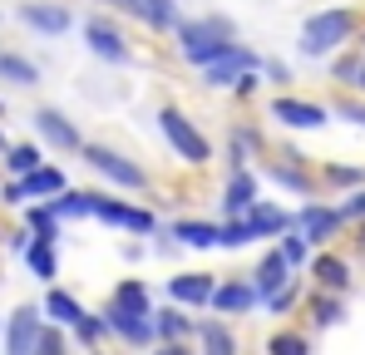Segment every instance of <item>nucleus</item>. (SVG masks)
I'll use <instances>...</instances> for the list:
<instances>
[{"mask_svg":"<svg viewBox=\"0 0 365 355\" xmlns=\"http://www.w3.org/2000/svg\"><path fill=\"white\" fill-rule=\"evenodd\" d=\"M361 25H365L361 5H321V10L302 15V25H297V55L316 59V64L331 59V55H341V50L356 45Z\"/></svg>","mask_w":365,"mask_h":355,"instance_id":"f257e3e1","label":"nucleus"},{"mask_svg":"<svg viewBox=\"0 0 365 355\" xmlns=\"http://www.w3.org/2000/svg\"><path fill=\"white\" fill-rule=\"evenodd\" d=\"M173 55L197 74L207 69L212 59H222L232 45H237V20L222 15V10H202V15H182V25L173 30Z\"/></svg>","mask_w":365,"mask_h":355,"instance_id":"f03ea898","label":"nucleus"},{"mask_svg":"<svg viewBox=\"0 0 365 355\" xmlns=\"http://www.w3.org/2000/svg\"><path fill=\"white\" fill-rule=\"evenodd\" d=\"M153 128H158V138L168 143V153L178 158L182 168H192V173H207L212 163H217V143L202 133V123L187 114L182 104H158L153 109Z\"/></svg>","mask_w":365,"mask_h":355,"instance_id":"7ed1b4c3","label":"nucleus"},{"mask_svg":"<svg viewBox=\"0 0 365 355\" xmlns=\"http://www.w3.org/2000/svg\"><path fill=\"white\" fill-rule=\"evenodd\" d=\"M84 168L99 178L104 187H114V192H128V197H148L153 192V173L133 158V153H123L114 143H104V138H89L84 143Z\"/></svg>","mask_w":365,"mask_h":355,"instance_id":"20e7f679","label":"nucleus"},{"mask_svg":"<svg viewBox=\"0 0 365 355\" xmlns=\"http://www.w3.org/2000/svg\"><path fill=\"white\" fill-rule=\"evenodd\" d=\"M257 168H262V178H267L282 197H302V202L326 197V187H321V168L306 158L297 143H272V153H267Z\"/></svg>","mask_w":365,"mask_h":355,"instance_id":"39448f33","label":"nucleus"},{"mask_svg":"<svg viewBox=\"0 0 365 355\" xmlns=\"http://www.w3.org/2000/svg\"><path fill=\"white\" fill-rule=\"evenodd\" d=\"M262 118H267L272 128H282V133H321V128L336 123V114H331L326 99H311V94H297V89H277V94L267 99Z\"/></svg>","mask_w":365,"mask_h":355,"instance_id":"423d86ee","label":"nucleus"},{"mask_svg":"<svg viewBox=\"0 0 365 355\" xmlns=\"http://www.w3.org/2000/svg\"><path fill=\"white\" fill-rule=\"evenodd\" d=\"M79 35H84V50L99 59V64L123 69V64H133V59H138L133 35L123 30V15H114V10H89V15L79 20Z\"/></svg>","mask_w":365,"mask_h":355,"instance_id":"0eeeda50","label":"nucleus"},{"mask_svg":"<svg viewBox=\"0 0 365 355\" xmlns=\"http://www.w3.org/2000/svg\"><path fill=\"white\" fill-rule=\"evenodd\" d=\"M94 222H99V227H109V232H123V237H153L158 227H163L153 202H133L128 192H114V187H99Z\"/></svg>","mask_w":365,"mask_h":355,"instance_id":"6e6552de","label":"nucleus"},{"mask_svg":"<svg viewBox=\"0 0 365 355\" xmlns=\"http://www.w3.org/2000/svg\"><path fill=\"white\" fill-rule=\"evenodd\" d=\"M297 232L321 252V247H336V242H346L351 232V217L341 212V202L336 197H311V202H297Z\"/></svg>","mask_w":365,"mask_h":355,"instance_id":"1a4fd4ad","label":"nucleus"},{"mask_svg":"<svg viewBox=\"0 0 365 355\" xmlns=\"http://www.w3.org/2000/svg\"><path fill=\"white\" fill-rule=\"evenodd\" d=\"M267 153H272V138H267V128H262L257 118H237V123H227L222 148H217V158H222L227 173H232V168H257Z\"/></svg>","mask_w":365,"mask_h":355,"instance_id":"9d476101","label":"nucleus"},{"mask_svg":"<svg viewBox=\"0 0 365 355\" xmlns=\"http://www.w3.org/2000/svg\"><path fill=\"white\" fill-rule=\"evenodd\" d=\"M15 20L40 40H64L69 30H79V15L64 0H15Z\"/></svg>","mask_w":365,"mask_h":355,"instance_id":"9b49d317","label":"nucleus"},{"mask_svg":"<svg viewBox=\"0 0 365 355\" xmlns=\"http://www.w3.org/2000/svg\"><path fill=\"white\" fill-rule=\"evenodd\" d=\"M30 123H35V138H40L50 153H60V158H79L84 143H89L84 128L64 114V109H55V104H40V109L30 114Z\"/></svg>","mask_w":365,"mask_h":355,"instance_id":"f8f14e48","label":"nucleus"},{"mask_svg":"<svg viewBox=\"0 0 365 355\" xmlns=\"http://www.w3.org/2000/svg\"><path fill=\"white\" fill-rule=\"evenodd\" d=\"M262 59H267V55H257L247 40H237L222 59H212L207 69H197V84H202V89H212V94H232V84H237L242 74H257V69H262Z\"/></svg>","mask_w":365,"mask_h":355,"instance_id":"ddd939ff","label":"nucleus"},{"mask_svg":"<svg viewBox=\"0 0 365 355\" xmlns=\"http://www.w3.org/2000/svg\"><path fill=\"white\" fill-rule=\"evenodd\" d=\"M45 306H35V301H20L10 316H5V355H35L40 351V336H45Z\"/></svg>","mask_w":365,"mask_h":355,"instance_id":"4468645a","label":"nucleus"},{"mask_svg":"<svg viewBox=\"0 0 365 355\" xmlns=\"http://www.w3.org/2000/svg\"><path fill=\"white\" fill-rule=\"evenodd\" d=\"M306 277H311V287H316V292H336V296H351V292H356V262H351L346 252H336V247H321V252L311 257Z\"/></svg>","mask_w":365,"mask_h":355,"instance_id":"2eb2a0df","label":"nucleus"},{"mask_svg":"<svg viewBox=\"0 0 365 355\" xmlns=\"http://www.w3.org/2000/svg\"><path fill=\"white\" fill-rule=\"evenodd\" d=\"M262 187H267L262 168H232V173L222 178L217 212H222V217H242V212H252V207L262 202Z\"/></svg>","mask_w":365,"mask_h":355,"instance_id":"dca6fc26","label":"nucleus"},{"mask_svg":"<svg viewBox=\"0 0 365 355\" xmlns=\"http://www.w3.org/2000/svg\"><path fill=\"white\" fill-rule=\"evenodd\" d=\"M217 282H222V272H173V277H168V287H163V296L202 316V311H212Z\"/></svg>","mask_w":365,"mask_h":355,"instance_id":"f3484780","label":"nucleus"},{"mask_svg":"<svg viewBox=\"0 0 365 355\" xmlns=\"http://www.w3.org/2000/svg\"><path fill=\"white\" fill-rule=\"evenodd\" d=\"M242 227L252 237V247L257 242H277V237H287L297 227V207H287V202H277V197H262L252 212H242Z\"/></svg>","mask_w":365,"mask_h":355,"instance_id":"a211bd4d","label":"nucleus"},{"mask_svg":"<svg viewBox=\"0 0 365 355\" xmlns=\"http://www.w3.org/2000/svg\"><path fill=\"white\" fill-rule=\"evenodd\" d=\"M123 20H133L138 30H148L158 40H173V30L182 25V5L178 0H128V15Z\"/></svg>","mask_w":365,"mask_h":355,"instance_id":"6ab92c4d","label":"nucleus"},{"mask_svg":"<svg viewBox=\"0 0 365 355\" xmlns=\"http://www.w3.org/2000/svg\"><path fill=\"white\" fill-rule=\"evenodd\" d=\"M99 311H104V321H109V331H114V341H119V346H128V351H153V346H158L153 316H128V311L114 306V301H104Z\"/></svg>","mask_w":365,"mask_h":355,"instance_id":"aec40b11","label":"nucleus"},{"mask_svg":"<svg viewBox=\"0 0 365 355\" xmlns=\"http://www.w3.org/2000/svg\"><path fill=\"white\" fill-rule=\"evenodd\" d=\"M262 306V292H257V282L252 277H222L217 282V296H212V316H227V321H237V316H252Z\"/></svg>","mask_w":365,"mask_h":355,"instance_id":"412c9836","label":"nucleus"},{"mask_svg":"<svg viewBox=\"0 0 365 355\" xmlns=\"http://www.w3.org/2000/svg\"><path fill=\"white\" fill-rule=\"evenodd\" d=\"M247 277L257 282V292H262V301H267V296H277L287 282H292V277H297V267L287 262V252H282L277 242H267V247H262V257L252 262V272H247Z\"/></svg>","mask_w":365,"mask_h":355,"instance_id":"4be33fe9","label":"nucleus"},{"mask_svg":"<svg viewBox=\"0 0 365 355\" xmlns=\"http://www.w3.org/2000/svg\"><path fill=\"white\" fill-rule=\"evenodd\" d=\"M163 232L178 237L182 252H212L217 237H222V217H197V212H187V217H173Z\"/></svg>","mask_w":365,"mask_h":355,"instance_id":"5701e85b","label":"nucleus"},{"mask_svg":"<svg viewBox=\"0 0 365 355\" xmlns=\"http://www.w3.org/2000/svg\"><path fill=\"white\" fill-rule=\"evenodd\" d=\"M197 355H242V336H237V326L227 321V316H202L197 321Z\"/></svg>","mask_w":365,"mask_h":355,"instance_id":"b1692460","label":"nucleus"},{"mask_svg":"<svg viewBox=\"0 0 365 355\" xmlns=\"http://www.w3.org/2000/svg\"><path fill=\"white\" fill-rule=\"evenodd\" d=\"M197 311H187L178 301H163L158 311H153V331H158V341H197Z\"/></svg>","mask_w":365,"mask_h":355,"instance_id":"393cba45","label":"nucleus"},{"mask_svg":"<svg viewBox=\"0 0 365 355\" xmlns=\"http://www.w3.org/2000/svg\"><path fill=\"white\" fill-rule=\"evenodd\" d=\"M15 182H20V192H25V202H50V197H60L64 187H74V182H69V173H64L60 163H40L35 173L15 178Z\"/></svg>","mask_w":365,"mask_h":355,"instance_id":"a878e982","label":"nucleus"},{"mask_svg":"<svg viewBox=\"0 0 365 355\" xmlns=\"http://www.w3.org/2000/svg\"><path fill=\"white\" fill-rule=\"evenodd\" d=\"M40 306H45V321H50V326H64V331H74V326L84 321V311H89V306L69 292V287H60V282L45 287V301H40Z\"/></svg>","mask_w":365,"mask_h":355,"instance_id":"bb28decb","label":"nucleus"},{"mask_svg":"<svg viewBox=\"0 0 365 355\" xmlns=\"http://www.w3.org/2000/svg\"><path fill=\"white\" fill-rule=\"evenodd\" d=\"M306 321H311V331H336V326H346V296L336 292H306Z\"/></svg>","mask_w":365,"mask_h":355,"instance_id":"cd10ccee","label":"nucleus"},{"mask_svg":"<svg viewBox=\"0 0 365 355\" xmlns=\"http://www.w3.org/2000/svg\"><path fill=\"white\" fill-rule=\"evenodd\" d=\"M321 187H326V197H346V192L365 187V163H351V158H326V163H321Z\"/></svg>","mask_w":365,"mask_h":355,"instance_id":"c85d7f7f","label":"nucleus"},{"mask_svg":"<svg viewBox=\"0 0 365 355\" xmlns=\"http://www.w3.org/2000/svg\"><path fill=\"white\" fill-rule=\"evenodd\" d=\"M0 79L10 89H35L45 79V69H40V59H30L25 50H0Z\"/></svg>","mask_w":365,"mask_h":355,"instance_id":"c756f323","label":"nucleus"},{"mask_svg":"<svg viewBox=\"0 0 365 355\" xmlns=\"http://www.w3.org/2000/svg\"><path fill=\"white\" fill-rule=\"evenodd\" d=\"M94 202H99V187H64L60 197H50V207H55L60 222H89Z\"/></svg>","mask_w":365,"mask_h":355,"instance_id":"7c9ffc66","label":"nucleus"},{"mask_svg":"<svg viewBox=\"0 0 365 355\" xmlns=\"http://www.w3.org/2000/svg\"><path fill=\"white\" fill-rule=\"evenodd\" d=\"M109 301H114L119 311H128V316H153V311H158V301H153V292H148V282H138V277L114 282Z\"/></svg>","mask_w":365,"mask_h":355,"instance_id":"2f4dec72","label":"nucleus"},{"mask_svg":"<svg viewBox=\"0 0 365 355\" xmlns=\"http://www.w3.org/2000/svg\"><path fill=\"white\" fill-rule=\"evenodd\" d=\"M0 163H5V178H25V173H35L40 163H50V158H45V143L40 138H15Z\"/></svg>","mask_w":365,"mask_h":355,"instance_id":"473e14b6","label":"nucleus"},{"mask_svg":"<svg viewBox=\"0 0 365 355\" xmlns=\"http://www.w3.org/2000/svg\"><path fill=\"white\" fill-rule=\"evenodd\" d=\"M25 267H30V277L35 282H45V287H55L60 282V242H30L25 247Z\"/></svg>","mask_w":365,"mask_h":355,"instance_id":"72a5a7b5","label":"nucleus"},{"mask_svg":"<svg viewBox=\"0 0 365 355\" xmlns=\"http://www.w3.org/2000/svg\"><path fill=\"white\" fill-rule=\"evenodd\" d=\"M326 74H331V84H336V89L356 94V84H361V74H365V55H361V45H351V50L331 55V59H326Z\"/></svg>","mask_w":365,"mask_h":355,"instance_id":"f704fd0d","label":"nucleus"},{"mask_svg":"<svg viewBox=\"0 0 365 355\" xmlns=\"http://www.w3.org/2000/svg\"><path fill=\"white\" fill-rule=\"evenodd\" d=\"M74 336V351H104L109 341H114V331H109V321H104V311H84V321L69 331Z\"/></svg>","mask_w":365,"mask_h":355,"instance_id":"c9c22d12","label":"nucleus"},{"mask_svg":"<svg viewBox=\"0 0 365 355\" xmlns=\"http://www.w3.org/2000/svg\"><path fill=\"white\" fill-rule=\"evenodd\" d=\"M306 292H311V277H306V272H297V277H292V282H287L277 296H267V301H262V311L282 321V316H292L297 306H306Z\"/></svg>","mask_w":365,"mask_h":355,"instance_id":"e433bc0d","label":"nucleus"},{"mask_svg":"<svg viewBox=\"0 0 365 355\" xmlns=\"http://www.w3.org/2000/svg\"><path fill=\"white\" fill-rule=\"evenodd\" d=\"M20 222L40 237V242H60V237H64V222L55 217L50 202H25V207H20Z\"/></svg>","mask_w":365,"mask_h":355,"instance_id":"4c0bfd02","label":"nucleus"},{"mask_svg":"<svg viewBox=\"0 0 365 355\" xmlns=\"http://www.w3.org/2000/svg\"><path fill=\"white\" fill-rule=\"evenodd\" d=\"M267 355H316V351H311V336H306V331L277 326V331L267 336Z\"/></svg>","mask_w":365,"mask_h":355,"instance_id":"58836bf2","label":"nucleus"},{"mask_svg":"<svg viewBox=\"0 0 365 355\" xmlns=\"http://www.w3.org/2000/svg\"><path fill=\"white\" fill-rule=\"evenodd\" d=\"M331 114L341 118V123H351V128H365V94H346V89H336Z\"/></svg>","mask_w":365,"mask_h":355,"instance_id":"ea45409f","label":"nucleus"},{"mask_svg":"<svg viewBox=\"0 0 365 355\" xmlns=\"http://www.w3.org/2000/svg\"><path fill=\"white\" fill-rule=\"evenodd\" d=\"M277 247L287 252V262H292L297 272H306V267H311V257H316V247H311V242H306V237L297 232V227H292L287 237H277Z\"/></svg>","mask_w":365,"mask_h":355,"instance_id":"a19ab883","label":"nucleus"},{"mask_svg":"<svg viewBox=\"0 0 365 355\" xmlns=\"http://www.w3.org/2000/svg\"><path fill=\"white\" fill-rule=\"evenodd\" d=\"M262 79H267L272 89H292V84H297V69H292V59L267 55V59H262Z\"/></svg>","mask_w":365,"mask_h":355,"instance_id":"79ce46f5","label":"nucleus"},{"mask_svg":"<svg viewBox=\"0 0 365 355\" xmlns=\"http://www.w3.org/2000/svg\"><path fill=\"white\" fill-rule=\"evenodd\" d=\"M35 355H74V336H69L64 326H45L40 351H35Z\"/></svg>","mask_w":365,"mask_h":355,"instance_id":"37998d69","label":"nucleus"},{"mask_svg":"<svg viewBox=\"0 0 365 355\" xmlns=\"http://www.w3.org/2000/svg\"><path fill=\"white\" fill-rule=\"evenodd\" d=\"M262 84H267V79H262V69H257V74H242V79L232 84V99H237V104H252V99L262 94Z\"/></svg>","mask_w":365,"mask_h":355,"instance_id":"c03bdc74","label":"nucleus"},{"mask_svg":"<svg viewBox=\"0 0 365 355\" xmlns=\"http://www.w3.org/2000/svg\"><path fill=\"white\" fill-rule=\"evenodd\" d=\"M336 202H341V212H346L351 222H365V187L346 192V197H336Z\"/></svg>","mask_w":365,"mask_h":355,"instance_id":"a18cd8bd","label":"nucleus"},{"mask_svg":"<svg viewBox=\"0 0 365 355\" xmlns=\"http://www.w3.org/2000/svg\"><path fill=\"white\" fill-rule=\"evenodd\" d=\"M30 242H35V232H30V227H25V222H20V227H10V232H5V247H10V252H15V257H25V247H30Z\"/></svg>","mask_w":365,"mask_h":355,"instance_id":"49530a36","label":"nucleus"},{"mask_svg":"<svg viewBox=\"0 0 365 355\" xmlns=\"http://www.w3.org/2000/svg\"><path fill=\"white\" fill-rule=\"evenodd\" d=\"M0 207H25V192H20V182H15V178H5V182H0Z\"/></svg>","mask_w":365,"mask_h":355,"instance_id":"de8ad7c7","label":"nucleus"},{"mask_svg":"<svg viewBox=\"0 0 365 355\" xmlns=\"http://www.w3.org/2000/svg\"><path fill=\"white\" fill-rule=\"evenodd\" d=\"M148 355H197V346L192 341H158Z\"/></svg>","mask_w":365,"mask_h":355,"instance_id":"09e8293b","label":"nucleus"},{"mask_svg":"<svg viewBox=\"0 0 365 355\" xmlns=\"http://www.w3.org/2000/svg\"><path fill=\"white\" fill-rule=\"evenodd\" d=\"M346 242H351V252L365 262V222H351V232H346Z\"/></svg>","mask_w":365,"mask_h":355,"instance_id":"8fccbe9b","label":"nucleus"},{"mask_svg":"<svg viewBox=\"0 0 365 355\" xmlns=\"http://www.w3.org/2000/svg\"><path fill=\"white\" fill-rule=\"evenodd\" d=\"M94 10H114V15H128V0H89Z\"/></svg>","mask_w":365,"mask_h":355,"instance_id":"3c124183","label":"nucleus"},{"mask_svg":"<svg viewBox=\"0 0 365 355\" xmlns=\"http://www.w3.org/2000/svg\"><path fill=\"white\" fill-rule=\"evenodd\" d=\"M5 148H10V138H5V128H0V158H5Z\"/></svg>","mask_w":365,"mask_h":355,"instance_id":"603ef678","label":"nucleus"},{"mask_svg":"<svg viewBox=\"0 0 365 355\" xmlns=\"http://www.w3.org/2000/svg\"><path fill=\"white\" fill-rule=\"evenodd\" d=\"M356 45H361V55H365V25H361V35H356Z\"/></svg>","mask_w":365,"mask_h":355,"instance_id":"864d4df0","label":"nucleus"},{"mask_svg":"<svg viewBox=\"0 0 365 355\" xmlns=\"http://www.w3.org/2000/svg\"><path fill=\"white\" fill-rule=\"evenodd\" d=\"M84 355H109V351H84Z\"/></svg>","mask_w":365,"mask_h":355,"instance_id":"5fc2aeb1","label":"nucleus"},{"mask_svg":"<svg viewBox=\"0 0 365 355\" xmlns=\"http://www.w3.org/2000/svg\"><path fill=\"white\" fill-rule=\"evenodd\" d=\"M0 336H5V316H0Z\"/></svg>","mask_w":365,"mask_h":355,"instance_id":"6e6d98bb","label":"nucleus"},{"mask_svg":"<svg viewBox=\"0 0 365 355\" xmlns=\"http://www.w3.org/2000/svg\"><path fill=\"white\" fill-rule=\"evenodd\" d=\"M0 118H5V104H0Z\"/></svg>","mask_w":365,"mask_h":355,"instance_id":"4d7b16f0","label":"nucleus"},{"mask_svg":"<svg viewBox=\"0 0 365 355\" xmlns=\"http://www.w3.org/2000/svg\"><path fill=\"white\" fill-rule=\"evenodd\" d=\"M0 20H5V15H0Z\"/></svg>","mask_w":365,"mask_h":355,"instance_id":"13d9d810","label":"nucleus"},{"mask_svg":"<svg viewBox=\"0 0 365 355\" xmlns=\"http://www.w3.org/2000/svg\"><path fill=\"white\" fill-rule=\"evenodd\" d=\"M0 237H5V232H0Z\"/></svg>","mask_w":365,"mask_h":355,"instance_id":"bf43d9fd","label":"nucleus"}]
</instances>
